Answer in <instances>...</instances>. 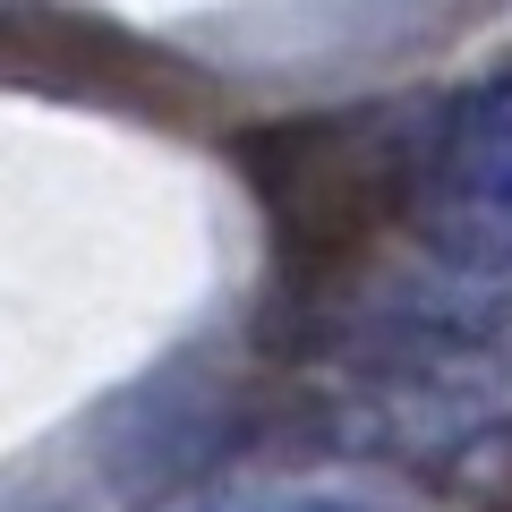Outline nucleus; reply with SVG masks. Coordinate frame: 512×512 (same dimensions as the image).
I'll list each match as a JSON object with an SVG mask.
<instances>
[{"label":"nucleus","instance_id":"obj_1","mask_svg":"<svg viewBox=\"0 0 512 512\" xmlns=\"http://www.w3.org/2000/svg\"><path fill=\"white\" fill-rule=\"evenodd\" d=\"M248 512H384V504H359V495H282V504H248Z\"/></svg>","mask_w":512,"mask_h":512}]
</instances>
